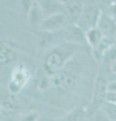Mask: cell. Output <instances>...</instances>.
I'll list each match as a JSON object with an SVG mask.
<instances>
[{
  "label": "cell",
  "mask_w": 116,
  "mask_h": 121,
  "mask_svg": "<svg viewBox=\"0 0 116 121\" xmlns=\"http://www.w3.org/2000/svg\"><path fill=\"white\" fill-rule=\"evenodd\" d=\"M85 37L87 39L89 45L92 48V50H94L95 48H97L98 45L102 43V40L104 39L103 35L101 33L98 27L92 28L89 31L85 32Z\"/></svg>",
  "instance_id": "7c38bea8"
},
{
  "label": "cell",
  "mask_w": 116,
  "mask_h": 121,
  "mask_svg": "<svg viewBox=\"0 0 116 121\" xmlns=\"http://www.w3.org/2000/svg\"><path fill=\"white\" fill-rule=\"evenodd\" d=\"M101 110L106 114V116L111 121H116V103L111 101H106L102 106H101Z\"/></svg>",
  "instance_id": "4fadbf2b"
},
{
  "label": "cell",
  "mask_w": 116,
  "mask_h": 121,
  "mask_svg": "<svg viewBox=\"0 0 116 121\" xmlns=\"http://www.w3.org/2000/svg\"><path fill=\"white\" fill-rule=\"evenodd\" d=\"M91 121H111L108 117L106 116V114L104 113L101 109L97 110L95 113L92 114V120Z\"/></svg>",
  "instance_id": "e0dca14e"
},
{
  "label": "cell",
  "mask_w": 116,
  "mask_h": 121,
  "mask_svg": "<svg viewBox=\"0 0 116 121\" xmlns=\"http://www.w3.org/2000/svg\"><path fill=\"white\" fill-rule=\"evenodd\" d=\"M1 110L7 113H13L17 110V105L12 101L4 100L1 102Z\"/></svg>",
  "instance_id": "9a60e30c"
},
{
  "label": "cell",
  "mask_w": 116,
  "mask_h": 121,
  "mask_svg": "<svg viewBox=\"0 0 116 121\" xmlns=\"http://www.w3.org/2000/svg\"><path fill=\"white\" fill-rule=\"evenodd\" d=\"M110 71L112 72V74H113L114 76H116V59L110 64Z\"/></svg>",
  "instance_id": "ffe728a7"
},
{
  "label": "cell",
  "mask_w": 116,
  "mask_h": 121,
  "mask_svg": "<svg viewBox=\"0 0 116 121\" xmlns=\"http://www.w3.org/2000/svg\"><path fill=\"white\" fill-rule=\"evenodd\" d=\"M108 91L109 93H116V82H110L109 83V86H108Z\"/></svg>",
  "instance_id": "d6986e66"
},
{
  "label": "cell",
  "mask_w": 116,
  "mask_h": 121,
  "mask_svg": "<svg viewBox=\"0 0 116 121\" xmlns=\"http://www.w3.org/2000/svg\"><path fill=\"white\" fill-rule=\"evenodd\" d=\"M27 18H28V22L31 25H40L42 24L43 20L46 18L44 13L42 9L39 2L37 1H32V4L30 9L27 12Z\"/></svg>",
  "instance_id": "30bf717a"
},
{
  "label": "cell",
  "mask_w": 116,
  "mask_h": 121,
  "mask_svg": "<svg viewBox=\"0 0 116 121\" xmlns=\"http://www.w3.org/2000/svg\"><path fill=\"white\" fill-rule=\"evenodd\" d=\"M102 12L99 4L96 2H89L84 5L83 12L75 25L84 32H87L90 29L97 27Z\"/></svg>",
  "instance_id": "7a4b0ae2"
},
{
  "label": "cell",
  "mask_w": 116,
  "mask_h": 121,
  "mask_svg": "<svg viewBox=\"0 0 116 121\" xmlns=\"http://www.w3.org/2000/svg\"><path fill=\"white\" fill-rule=\"evenodd\" d=\"M50 85H53L52 84V76H50L44 71V74L39 76V78H37V87L40 90H44L48 88Z\"/></svg>",
  "instance_id": "5bb4252c"
},
{
  "label": "cell",
  "mask_w": 116,
  "mask_h": 121,
  "mask_svg": "<svg viewBox=\"0 0 116 121\" xmlns=\"http://www.w3.org/2000/svg\"><path fill=\"white\" fill-rule=\"evenodd\" d=\"M39 114L37 111H29L24 116H22L19 121H39Z\"/></svg>",
  "instance_id": "2e32d148"
},
{
  "label": "cell",
  "mask_w": 116,
  "mask_h": 121,
  "mask_svg": "<svg viewBox=\"0 0 116 121\" xmlns=\"http://www.w3.org/2000/svg\"><path fill=\"white\" fill-rule=\"evenodd\" d=\"M78 50L75 43H64L47 52L43 60V70L50 76H54L67 66Z\"/></svg>",
  "instance_id": "6da1fadb"
},
{
  "label": "cell",
  "mask_w": 116,
  "mask_h": 121,
  "mask_svg": "<svg viewBox=\"0 0 116 121\" xmlns=\"http://www.w3.org/2000/svg\"><path fill=\"white\" fill-rule=\"evenodd\" d=\"M108 11H109V13L107 14L116 20V1L110 2V4L108 5Z\"/></svg>",
  "instance_id": "ac0fdd59"
},
{
  "label": "cell",
  "mask_w": 116,
  "mask_h": 121,
  "mask_svg": "<svg viewBox=\"0 0 116 121\" xmlns=\"http://www.w3.org/2000/svg\"><path fill=\"white\" fill-rule=\"evenodd\" d=\"M67 20H68V16L65 12L56 13L44 18L42 24L39 25V28L46 32H54L61 29L66 24Z\"/></svg>",
  "instance_id": "8992f818"
},
{
  "label": "cell",
  "mask_w": 116,
  "mask_h": 121,
  "mask_svg": "<svg viewBox=\"0 0 116 121\" xmlns=\"http://www.w3.org/2000/svg\"><path fill=\"white\" fill-rule=\"evenodd\" d=\"M79 83V75L74 70L65 67L62 71L52 76V84L61 91L73 90Z\"/></svg>",
  "instance_id": "277c9868"
},
{
  "label": "cell",
  "mask_w": 116,
  "mask_h": 121,
  "mask_svg": "<svg viewBox=\"0 0 116 121\" xmlns=\"http://www.w3.org/2000/svg\"><path fill=\"white\" fill-rule=\"evenodd\" d=\"M17 56V48L13 43L3 40L0 44V63L1 65H7L11 63Z\"/></svg>",
  "instance_id": "9c48e42d"
},
{
  "label": "cell",
  "mask_w": 116,
  "mask_h": 121,
  "mask_svg": "<svg viewBox=\"0 0 116 121\" xmlns=\"http://www.w3.org/2000/svg\"><path fill=\"white\" fill-rule=\"evenodd\" d=\"M88 110L84 107H77L70 111L68 114L64 115L57 121H86Z\"/></svg>",
  "instance_id": "8fae6325"
},
{
  "label": "cell",
  "mask_w": 116,
  "mask_h": 121,
  "mask_svg": "<svg viewBox=\"0 0 116 121\" xmlns=\"http://www.w3.org/2000/svg\"><path fill=\"white\" fill-rule=\"evenodd\" d=\"M30 79V72L23 65H18L11 72L10 80L8 83V91L12 94L19 93L24 88Z\"/></svg>",
  "instance_id": "5b68a950"
},
{
  "label": "cell",
  "mask_w": 116,
  "mask_h": 121,
  "mask_svg": "<svg viewBox=\"0 0 116 121\" xmlns=\"http://www.w3.org/2000/svg\"><path fill=\"white\" fill-rule=\"evenodd\" d=\"M97 27L105 39L116 43V20L107 13L102 12Z\"/></svg>",
  "instance_id": "52a82bcc"
},
{
  "label": "cell",
  "mask_w": 116,
  "mask_h": 121,
  "mask_svg": "<svg viewBox=\"0 0 116 121\" xmlns=\"http://www.w3.org/2000/svg\"><path fill=\"white\" fill-rule=\"evenodd\" d=\"M108 86H109V82H108L106 76L102 72H100L97 75L95 83H94L92 99L89 107V110L91 111L92 114L95 113L97 110H99L101 106L107 101L108 93H109Z\"/></svg>",
  "instance_id": "3957f363"
},
{
  "label": "cell",
  "mask_w": 116,
  "mask_h": 121,
  "mask_svg": "<svg viewBox=\"0 0 116 121\" xmlns=\"http://www.w3.org/2000/svg\"><path fill=\"white\" fill-rule=\"evenodd\" d=\"M85 3L82 1H74V0H70V1L64 2V8H65V13L67 14L68 18H70L75 24L80 18L82 12L84 10Z\"/></svg>",
  "instance_id": "ba28073f"
}]
</instances>
